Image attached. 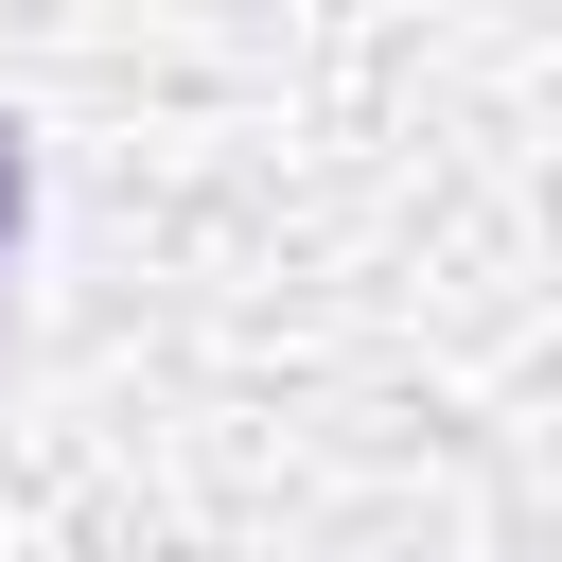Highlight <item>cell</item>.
Masks as SVG:
<instances>
[{
    "label": "cell",
    "mask_w": 562,
    "mask_h": 562,
    "mask_svg": "<svg viewBox=\"0 0 562 562\" xmlns=\"http://www.w3.org/2000/svg\"><path fill=\"white\" fill-rule=\"evenodd\" d=\"M18 211H35V176H18V140H0V263H18Z\"/></svg>",
    "instance_id": "obj_1"
}]
</instances>
